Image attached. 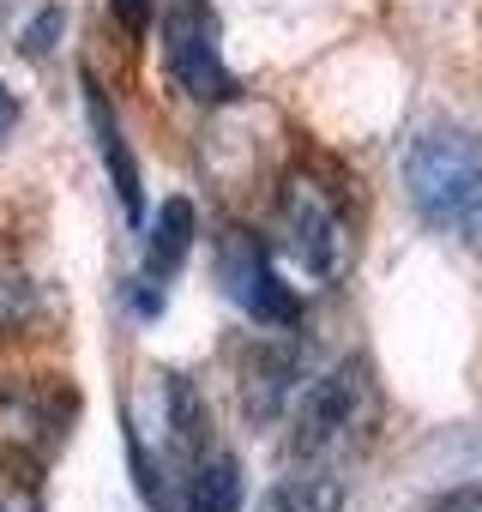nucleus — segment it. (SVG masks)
<instances>
[{
  "label": "nucleus",
  "instance_id": "nucleus-1",
  "mask_svg": "<svg viewBox=\"0 0 482 512\" xmlns=\"http://www.w3.org/2000/svg\"><path fill=\"white\" fill-rule=\"evenodd\" d=\"M374 422H380V392L368 362H338L296 398V458L314 470H338L374 440Z\"/></svg>",
  "mask_w": 482,
  "mask_h": 512
},
{
  "label": "nucleus",
  "instance_id": "nucleus-2",
  "mask_svg": "<svg viewBox=\"0 0 482 512\" xmlns=\"http://www.w3.org/2000/svg\"><path fill=\"white\" fill-rule=\"evenodd\" d=\"M278 253L314 284H338L356 260L350 211H344L338 187L320 181L314 169H296L278 187Z\"/></svg>",
  "mask_w": 482,
  "mask_h": 512
},
{
  "label": "nucleus",
  "instance_id": "nucleus-3",
  "mask_svg": "<svg viewBox=\"0 0 482 512\" xmlns=\"http://www.w3.org/2000/svg\"><path fill=\"white\" fill-rule=\"evenodd\" d=\"M404 187L428 223H464L482 193V145L458 127H428L404 157Z\"/></svg>",
  "mask_w": 482,
  "mask_h": 512
},
{
  "label": "nucleus",
  "instance_id": "nucleus-4",
  "mask_svg": "<svg viewBox=\"0 0 482 512\" xmlns=\"http://www.w3.org/2000/svg\"><path fill=\"white\" fill-rule=\"evenodd\" d=\"M163 67H169V85L193 103L235 97V73L223 67V43H217V13L205 0H181L163 19Z\"/></svg>",
  "mask_w": 482,
  "mask_h": 512
},
{
  "label": "nucleus",
  "instance_id": "nucleus-5",
  "mask_svg": "<svg viewBox=\"0 0 482 512\" xmlns=\"http://www.w3.org/2000/svg\"><path fill=\"white\" fill-rule=\"evenodd\" d=\"M217 278H223L229 302H235L241 314H248V320H260V326L290 332V326L302 320L296 290L272 272V253H266L248 229H229V235L217 241Z\"/></svg>",
  "mask_w": 482,
  "mask_h": 512
},
{
  "label": "nucleus",
  "instance_id": "nucleus-6",
  "mask_svg": "<svg viewBox=\"0 0 482 512\" xmlns=\"http://www.w3.org/2000/svg\"><path fill=\"white\" fill-rule=\"evenodd\" d=\"M61 440H67V416L49 386H0V452L49 464Z\"/></svg>",
  "mask_w": 482,
  "mask_h": 512
},
{
  "label": "nucleus",
  "instance_id": "nucleus-7",
  "mask_svg": "<svg viewBox=\"0 0 482 512\" xmlns=\"http://www.w3.org/2000/svg\"><path fill=\"white\" fill-rule=\"evenodd\" d=\"M308 392V356L290 344V350H266L248 380H241V410H248L254 422H272L284 410H296V398Z\"/></svg>",
  "mask_w": 482,
  "mask_h": 512
},
{
  "label": "nucleus",
  "instance_id": "nucleus-8",
  "mask_svg": "<svg viewBox=\"0 0 482 512\" xmlns=\"http://www.w3.org/2000/svg\"><path fill=\"white\" fill-rule=\"evenodd\" d=\"M85 115H91L97 151H103V163H109V181H115V193H121V211H127V217H139V211H145L139 163H133V151H127V139H121V121H115V109L103 103V85H97L91 73H85Z\"/></svg>",
  "mask_w": 482,
  "mask_h": 512
},
{
  "label": "nucleus",
  "instance_id": "nucleus-9",
  "mask_svg": "<svg viewBox=\"0 0 482 512\" xmlns=\"http://www.w3.org/2000/svg\"><path fill=\"white\" fill-rule=\"evenodd\" d=\"M163 422H169V446L181 464H193L211 446V410L193 392V380H181V374H163Z\"/></svg>",
  "mask_w": 482,
  "mask_h": 512
},
{
  "label": "nucleus",
  "instance_id": "nucleus-10",
  "mask_svg": "<svg viewBox=\"0 0 482 512\" xmlns=\"http://www.w3.org/2000/svg\"><path fill=\"white\" fill-rule=\"evenodd\" d=\"M187 512H241V470L223 446H205L193 464H187Z\"/></svg>",
  "mask_w": 482,
  "mask_h": 512
},
{
  "label": "nucleus",
  "instance_id": "nucleus-11",
  "mask_svg": "<svg viewBox=\"0 0 482 512\" xmlns=\"http://www.w3.org/2000/svg\"><path fill=\"white\" fill-rule=\"evenodd\" d=\"M187 253H193V205L187 199H163L157 205V223L145 235V278H157V284L175 278Z\"/></svg>",
  "mask_w": 482,
  "mask_h": 512
},
{
  "label": "nucleus",
  "instance_id": "nucleus-12",
  "mask_svg": "<svg viewBox=\"0 0 482 512\" xmlns=\"http://www.w3.org/2000/svg\"><path fill=\"white\" fill-rule=\"evenodd\" d=\"M37 320V284L25 272V260L0 241V344H13L19 332H31Z\"/></svg>",
  "mask_w": 482,
  "mask_h": 512
},
{
  "label": "nucleus",
  "instance_id": "nucleus-13",
  "mask_svg": "<svg viewBox=\"0 0 482 512\" xmlns=\"http://www.w3.org/2000/svg\"><path fill=\"white\" fill-rule=\"evenodd\" d=\"M338 506H344V476L338 470H314V464L284 476V488L266 500V512H338Z\"/></svg>",
  "mask_w": 482,
  "mask_h": 512
},
{
  "label": "nucleus",
  "instance_id": "nucleus-14",
  "mask_svg": "<svg viewBox=\"0 0 482 512\" xmlns=\"http://www.w3.org/2000/svg\"><path fill=\"white\" fill-rule=\"evenodd\" d=\"M109 13H115L133 37H145V31H151V19H157V0H109Z\"/></svg>",
  "mask_w": 482,
  "mask_h": 512
},
{
  "label": "nucleus",
  "instance_id": "nucleus-15",
  "mask_svg": "<svg viewBox=\"0 0 482 512\" xmlns=\"http://www.w3.org/2000/svg\"><path fill=\"white\" fill-rule=\"evenodd\" d=\"M55 31H61V13H55V7H49V13H43V19H37V25H31V31H25V55H43V49H49V37H55Z\"/></svg>",
  "mask_w": 482,
  "mask_h": 512
},
{
  "label": "nucleus",
  "instance_id": "nucleus-16",
  "mask_svg": "<svg viewBox=\"0 0 482 512\" xmlns=\"http://www.w3.org/2000/svg\"><path fill=\"white\" fill-rule=\"evenodd\" d=\"M428 512H482V488L476 494L470 488L464 494H440V500H428Z\"/></svg>",
  "mask_w": 482,
  "mask_h": 512
},
{
  "label": "nucleus",
  "instance_id": "nucleus-17",
  "mask_svg": "<svg viewBox=\"0 0 482 512\" xmlns=\"http://www.w3.org/2000/svg\"><path fill=\"white\" fill-rule=\"evenodd\" d=\"M13 121H19V97H13L7 85H0V139L13 133Z\"/></svg>",
  "mask_w": 482,
  "mask_h": 512
},
{
  "label": "nucleus",
  "instance_id": "nucleus-18",
  "mask_svg": "<svg viewBox=\"0 0 482 512\" xmlns=\"http://www.w3.org/2000/svg\"><path fill=\"white\" fill-rule=\"evenodd\" d=\"M458 229H464V235L476 241V253H482V193H476V205L464 211V223H458Z\"/></svg>",
  "mask_w": 482,
  "mask_h": 512
}]
</instances>
